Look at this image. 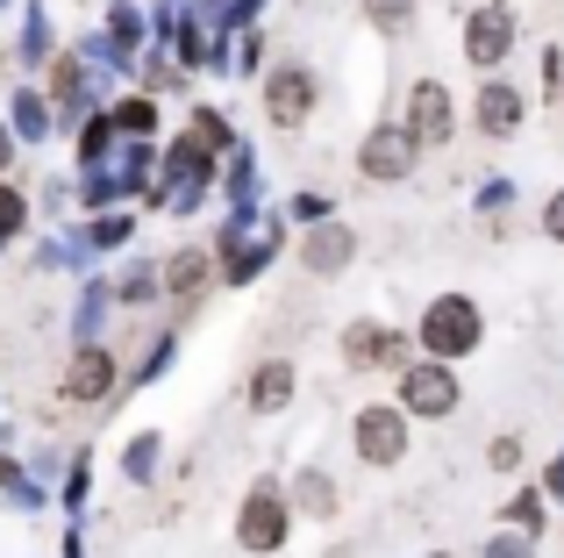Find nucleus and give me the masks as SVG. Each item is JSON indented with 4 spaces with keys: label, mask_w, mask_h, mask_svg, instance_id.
I'll use <instances>...</instances> for the list:
<instances>
[{
    "label": "nucleus",
    "mask_w": 564,
    "mask_h": 558,
    "mask_svg": "<svg viewBox=\"0 0 564 558\" xmlns=\"http://www.w3.org/2000/svg\"><path fill=\"white\" fill-rule=\"evenodd\" d=\"M200 266H207V258H200V251H186V258H172V287H200Z\"/></svg>",
    "instance_id": "16"
},
{
    "label": "nucleus",
    "mask_w": 564,
    "mask_h": 558,
    "mask_svg": "<svg viewBox=\"0 0 564 558\" xmlns=\"http://www.w3.org/2000/svg\"><path fill=\"white\" fill-rule=\"evenodd\" d=\"M508 523H514V530H536V523H543V508H536V494H522V502H514V508H508Z\"/></svg>",
    "instance_id": "17"
},
{
    "label": "nucleus",
    "mask_w": 564,
    "mask_h": 558,
    "mask_svg": "<svg viewBox=\"0 0 564 558\" xmlns=\"http://www.w3.org/2000/svg\"><path fill=\"white\" fill-rule=\"evenodd\" d=\"M72 86H79V65H72V57H57V65H51V94H57V100H65V94H72Z\"/></svg>",
    "instance_id": "19"
},
{
    "label": "nucleus",
    "mask_w": 564,
    "mask_h": 558,
    "mask_svg": "<svg viewBox=\"0 0 564 558\" xmlns=\"http://www.w3.org/2000/svg\"><path fill=\"white\" fill-rule=\"evenodd\" d=\"M408 137L414 143H443L451 137V94H443V79H422L408 94Z\"/></svg>",
    "instance_id": "8"
},
{
    "label": "nucleus",
    "mask_w": 564,
    "mask_h": 558,
    "mask_svg": "<svg viewBox=\"0 0 564 558\" xmlns=\"http://www.w3.org/2000/svg\"><path fill=\"white\" fill-rule=\"evenodd\" d=\"M8 158H14V137H8V129H0V165H8Z\"/></svg>",
    "instance_id": "22"
},
{
    "label": "nucleus",
    "mask_w": 564,
    "mask_h": 558,
    "mask_svg": "<svg viewBox=\"0 0 564 558\" xmlns=\"http://www.w3.org/2000/svg\"><path fill=\"white\" fill-rule=\"evenodd\" d=\"M358 459L365 465H400L408 459V408H358Z\"/></svg>",
    "instance_id": "4"
},
{
    "label": "nucleus",
    "mask_w": 564,
    "mask_h": 558,
    "mask_svg": "<svg viewBox=\"0 0 564 558\" xmlns=\"http://www.w3.org/2000/svg\"><path fill=\"white\" fill-rule=\"evenodd\" d=\"M479 301H465V293H436L422 315V344L429 358H465V351H479Z\"/></svg>",
    "instance_id": "1"
},
{
    "label": "nucleus",
    "mask_w": 564,
    "mask_h": 558,
    "mask_svg": "<svg viewBox=\"0 0 564 558\" xmlns=\"http://www.w3.org/2000/svg\"><path fill=\"white\" fill-rule=\"evenodd\" d=\"M508 51H514V8H500V0H494V8H471L465 14V57L479 72H494Z\"/></svg>",
    "instance_id": "5"
},
{
    "label": "nucleus",
    "mask_w": 564,
    "mask_h": 558,
    "mask_svg": "<svg viewBox=\"0 0 564 558\" xmlns=\"http://www.w3.org/2000/svg\"><path fill=\"white\" fill-rule=\"evenodd\" d=\"M543 237H551V244H564V186L551 194V208H543Z\"/></svg>",
    "instance_id": "18"
},
{
    "label": "nucleus",
    "mask_w": 564,
    "mask_h": 558,
    "mask_svg": "<svg viewBox=\"0 0 564 558\" xmlns=\"http://www.w3.org/2000/svg\"><path fill=\"white\" fill-rule=\"evenodd\" d=\"M293 215H301V223H322V215H329V201H322V194H301V201H293Z\"/></svg>",
    "instance_id": "20"
},
{
    "label": "nucleus",
    "mask_w": 564,
    "mask_h": 558,
    "mask_svg": "<svg viewBox=\"0 0 564 558\" xmlns=\"http://www.w3.org/2000/svg\"><path fill=\"white\" fill-rule=\"evenodd\" d=\"M400 408H408V416H451V408H457V373H451V358L408 365V373H400Z\"/></svg>",
    "instance_id": "3"
},
{
    "label": "nucleus",
    "mask_w": 564,
    "mask_h": 558,
    "mask_svg": "<svg viewBox=\"0 0 564 558\" xmlns=\"http://www.w3.org/2000/svg\"><path fill=\"white\" fill-rule=\"evenodd\" d=\"M471 122H479L486 137H514V129H522V94H514L508 79H486V86H479V108H471Z\"/></svg>",
    "instance_id": "9"
},
{
    "label": "nucleus",
    "mask_w": 564,
    "mask_h": 558,
    "mask_svg": "<svg viewBox=\"0 0 564 558\" xmlns=\"http://www.w3.org/2000/svg\"><path fill=\"white\" fill-rule=\"evenodd\" d=\"M344 358H350V365H372V358H393V336H386V330H372V322H358V330L344 336Z\"/></svg>",
    "instance_id": "14"
},
{
    "label": "nucleus",
    "mask_w": 564,
    "mask_h": 558,
    "mask_svg": "<svg viewBox=\"0 0 564 558\" xmlns=\"http://www.w3.org/2000/svg\"><path fill=\"white\" fill-rule=\"evenodd\" d=\"M350 258H358V237H350V229H344V223H322V229H315V237H307V251H301V266H307V272H322V279H329V272H344V266H350Z\"/></svg>",
    "instance_id": "10"
},
{
    "label": "nucleus",
    "mask_w": 564,
    "mask_h": 558,
    "mask_svg": "<svg viewBox=\"0 0 564 558\" xmlns=\"http://www.w3.org/2000/svg\"><path fill=\"white\" fill-rule=\"evenodd\" d=\"M264 115H272L279 129L307 122V115H315V72H301V65H279L272 79H264Z\"/></svg>",
    "instance_id": "6"
},
{
    "label": "nucleus",
    "mask_w": 564,
    "mask_h": 558,
    "mask_svg": "<svg viewBox=\"0 0 564 558\" xmlns=\"http://www.w3.org/2000/svg\"><path fill=\"white\" fill-rule=\"evenodd\" d=\"M293 508H301V516H336V480L329 473H301L293 480Z\"/></svg>",
    "instance_id": "13"
},
{
    "label": "nucleus",
    "mask_w": 564,
    "mask_h": 558,
    "mask_svg": "<svg viewBox=\"0 0 564 558\" xmlns=\"http://www.w3.org/2000/svg\"><path fill=\"white\" fill-rule=\"evenodd\" d=\"M286 530H293V502H286L279 487H250L243 516H236V537H243V551L272 558L279 545H286Z\"/></svg>",
    "instance_id": "2"
},
{
    "label": "nucleus",
    "mask_w": 564,
    "mask_h": 558,
    "mask_svg": "<svg viewBox=\"0 0 564 558\" xmlns=\"http://www.w3.org/2000/svg\"><path fill=\"white\" fill-rule=\"evenodd\" d=\"M108 379H115V358L86 344L79 358H72V373H65V394H72V401H100V394H108Z\"/></svg>",
    "instance_id": "11"
},
{
    "label": "nucleus",
    "mask_w": 564,
    "mask_h": 558,
    "mask_svg": "<svg viewBox=\"0 0 564 558\" xmlns=\"http://www.w3.org/2000/svg\"><path fill=\"white\" fill-rule=\"evenodd\" d=\"M414 151H422V143H414L408 129H372V137H365V151H358V172H365V180H408V172H414Z\"/></svg>",
    "instance_id": "7"
},
{
    "label": "nucleus",
    "mask_w": 564,
    "mask_h": 558,
    "mask_svg": "<svg viewBox=\"0 0 564 558\" xmlns=\"http://www.w3.org/2000/svg\"><path fill=\"white\" fill-rule=\"evenodd\" d=\"M486 558H529V545H522V537H500V545L486 551Z\"/></svg>",
    "instance_id": "21"
},
{
    "label": "nucleus",
    "mask_w": 564,
    "mask_h": 558,
    "mask_svg": "<svg viewBox=\"0 0 564 558\" xmlns=\"http://www.w3.org/2000/svg\"><path fill=\"white\" fill-rule=\"evenodd\" d=\"M365 14H372L379 29H408V14H414V0H365Z\"/></svg>",
    "instance_id": "15"
},
{
    "label": "nucleus",
    "mask_w": 564,
    "mask_h": 558,
    "mask_svg": "<svg viewBox=\"0 0 564 558\" xmlns=\"http://www.w3.org/2000/svg\"><path fill=\"white\" fill-rule=\"evenodd\" d=\"M293 379H301V373H293L286 358H264V365H258V379H250V408H258V416L286 408V401H293Z\"/></svg>",
    "instance_id": "12"
}]
</instances>
